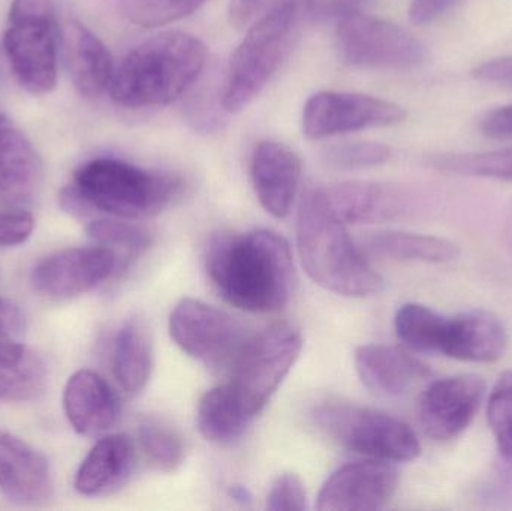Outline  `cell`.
Listing matches in <instances>:
<instances>
[{"label": "cell", "instance_id": "7bdbcfd3", "mask_svg": "<svg viewBox=\"0 0 512 511\" xmlns=\"http://www.w3.org/2000/svg\"><path fill=\"white\" fill-rule=\"evenodd\" d=\"M230 495L234 501L243 504V506H246V504L251 503L252 500L251 494H249L248 489L243 488V486H233V488L230 489Z\"/></svg>", "mask_w": 512, "mask_h": 511}, {"label": "cell", "instance_id": "5bb4252c", "mask_svg": "<svg viewBox=\"0 0 512 511\" xmlns=\"http://www.w3.org/2000/svg\"><path fill=\"white\" fill-rule=\"evenodd\" d=\"M399 473L390 462L367 459L345 465L328 477L318 495L321 511L384 509L396 494Z\"/></svg>", "mask_w": 512, "mask_h": 511}, {"label": "cell", "instance_id": "60d3db41", "mask_svg": "<svg viewBox=\"0 0 512 511\" xmlns=\"http://www.w3.org/2000/svg\"><path fill=\"white\" fill-rule=\"evenodd\" d=\"M26 327L20 306L0 297V339H17Z\"/></svg>", "mask_w": 512, "mask_h": 511}, {"label": "cell", "instance_id": "ba28073f", "mask_svg": "<svg viewBox=\"0 0 512 511\" xmlns=\"http://www.w3.org/2000/svg\"><path fill=\"white\" fill-rule=\"evenodd\" d=\"M303 341L297 327L277 323L248 339L233 363L230 384L256 417L277 392L300 356Z\"/></svg>", "mask_w": 512, "mask_h": 511}, {"label": "cell", "instance_id": "d6986e66", "mask_svg": "<svg viewBox=\"0 0 512 511\" xmlns=\"http://www.w3.org/2000/svg\"><path fill=\"white\" fill-rule=\"evenodd\" d=\"M137 447L126 434L99 440L75 474V489L84 497H105L128 483L135 470Z\"/></svg>", "mask_w": 512, "mask_h": 511}, {"label": "cell", "instance_id": "7402d4cb", "mask_svg": "<svg viewBox=\"0 0 512 511\" xmlns=\"http://www.w3.org/2000/svg\"><path fill=\"white\" fill-rule=\"evenodd\" d=\"M507 329L496 315L471 311L448 318L442 354L472 363H493L504 357Z\"/></svg>", "mask_w": 512, "mask_h": 511}, {"label": "cell", "instance_id": "1f68e13d", "mask_svg": "<svg viewBox=\"0 0 512 511\" xmlns=\"http://www.w3.org/2000/svg\"><path fill=\"white\" fill-rule=\"evenodd\" d=\"M87 234L98 245L107 246L113 251L120 249L128 255L141 254L152 245V236L146 228L126 222V219L113 218V216L93 219L87 225Z\"/></svg>", "mask_w": 512, "mask_h": 511}, {"label": "cell", "instance_id": "b9f144b4", "mask_svg": "<svg viewBox=\"0 0 512 511\" xmlns=\"http://www.w3.org/2000/svg\"><path fill=\"white\" fill-rule=\"evenodd\" d=\"M268 0H230L228 17L230 23L237 29H242L264 9Z\"/></svg>", "mask_w": 512, "mask_h": 511}, {"label": "cell", "instance_id": "484cf974", "mask_svg": "<svg viewBox=\"0 0 512 511\" xmlns=\"http://www.w3.org/2000/svg\"><path fill=\"white\" fill-rule=\"evenodd\" d=\"M254 419L230 383L209 390L198 405L197 423L201 435L221 446L239 440Z\"/></svg>", "mask_w": 512, "mask_h": 511}, {"label": "cell", "instance_id": "e0dca14e", "mask_svg": "<svg viewBox=\"0 0 512 511\" xmlns=\"http://www.w3.org/2000/svg\"><path fill=\"white\" fill-rule=\"evenodd\" d=\"M251 179L265 212L274 218H285L300 186V156L279 141H261L252 155Z\"/></svg>", "mask_w": 512, "mask_h": 511}, {"label": "cell", "instance_id": "f1b7e54d", "mask_svg": "<svg viewBox=\"0 0 512 511\" xmlns=\"http://www.w3.org/2000/svg\"><path fill=\"white\" fill-rule=\"evenodd\" d=\"M432 167L459 176L512 182V149L492 152L444 153L433 156Z\"/></svg>", "mask_w": 512, "mask_h": 511}, {"label": "cell", "instance_id": "836d02e7", "mask_svg": "<svg viewBox=\"0 0 512 511\" xmlns=\"http://www.w3.org/2000/svg\"><path fill=\"white\" fill-rule=\"evenodd\" d=\"M390 147L376 141H357L331 147L325 153V162L334 170H363L376 167L390 159Z\"/></svg>", "mask_w": 512, "mask_h": 511}, {"label": "cell", "instance_id": "d6a6232c", "mask_svg": "<svg viewBox=\"0 0 512 511\" xmlns=\"http://www.w3.org/2000/svg\"><path fill=\"white\" fill-rule=\"evenodd\" d=\"M487 419L499 452L512 459V371L499 378L490 393Z\"/></svg>", "mask_w": 512, "mask_h": 511}, {"label": "cell", "instance_id": "6da1fadb", "mask_svg": "<svg viewBox=\"0 0 512 511\" xmlns=\"http://www.w3.org/2000/svg\"><path fill=\"white\" fill-rule=\"evenodd\" d=\"M206 269L222 299L243 311H279L294 293L291 248L273 231H218L207 245Z\"/></svg>", "mask_w": 512, "mask_h": 511}, {"label": "cell", "instance_id": "83f0119b", "mask_svg": "<svg viewBox=\"0 0 512 511\" xmlns=\"http://www.w3.org/2000/svg\"><path fill=\"white\" fill-rule=\"evenodd\" d=\"M448 318L418 303H406L397 311L394 327L399 341L414 353H441Z\"/></svg>", "mask_w": 512, "mask_h": 511}, {"label": "cell", "instance_id": "d4e9b609", "mask_svg": "<svg viewBox=\"0 0 512 511\" xmlns=\"http://www.w3.org/2000/svg\"><path fill=\"white\" fill-rule=\"evenodd\" d=\"M45 384L47 366L41 356L15 339H0V401H32Z\"/></svg>", "mask_w": 512, "mask_h": 511}, {"label": "cell", "instance_id": "74e56055", "mask_svg": "<svg viewBox=\"0 0 512 511\" xmlns=\"http://www.w3.org/2000/svg\"><path fill=\"white\" fill-rule=\"evenodd\" d=\"M474 77L483 83L498 84L512 89V54L481 63L474 69Z\"/></svg>", "mask_w": 512, "mask_h": 511}, {"label": "cell", "instance_id": "4316f807", "mask_svg": "<svg viewBox=\"0 0 512 511\" xmlns=\"http://www.w3.org/2000/svg\"><path fill=\"white\" fill-rule=\"evenodd\" d=\"M363 252L372 257L397 261L448 263L459 257V246L441 237L406 231H381L364 242Z\"/></svg>", "mask_w": 512, "mask_h": 511}, {"label": "cell", "instance_id": "ac0fdd59", "mask_svg": "<svg viewBox=\"0 0 512 511\" xmlns=\"http://www.w3.org/2000/svg\"><path fill=\"white\" fill-rule=\"evenodd\" d=\"M62 39L66 69L75 90L87 99H98L110 92L116 68L104 42L75 20L65 24Z\"/></svg>", "mask_w": 512, "mask_h": 511}, {"label": "cell", "instance_id": "5b68a950", "mask_svg": "<svg viewBox=\"0 0 512 511\" xmlns=\"http://www.w3.org/2000/svg\"><path fill=\"white\" fill-rule=\"evenodd\" d=\"M298 3L283 0L265 12L234 51L225 78L222 107L243 110L264 90L288 56L297 30Z\"/></svg>", "mask_w": 512, "mask_h": 511}, {"label": "cell", "instance_id": "2e32d148", "mask_svg": "<svg viewBox=\"0 0 512 511\" xmlns=\"http://www.w3.org/2000/svg\"><path fill=\"white\" fill-rule=\"evenodd\" d=\"M53 491L45 456L20 438L0 432V492L17 506L36 507L48 503Z\"/></svg>", "mask_w": 512, "mask_h": 511}, {"label": "cell", "instance_id": "7c38bea8", "mask_svg": "<svg viewBox=\"0 0 512 511\" xmlns=\"http://www.w3.org/2000/svg\"><path fill=\"white\" fill-rule=\"evenodd\" d=\"M117 264L116 252L107 246L62 249L33 267L30 282L48 299H72L110 278Z\"/></svg>", "mask_w": 512, "mask_h": 511}, {"label": "cell", "instance_id": "603a6c76", "mask_svg": "<svg viewBox=\"0 0 512 511\" xmlns=\"http://www.w3.org/2000/svg\"><path fill=\"white\" fill-rule=\"evenodd\" d=\"M42 183V161L21 132L0 128V201L11 206L30 203Z\"/></svg>", "mask_w": 512, "mask_h": 511}, {"label": "cell", "instance_id": "30bf717a", "mask_svg": "<svg viewBox=\"0 0 512 511\" xmlns=\"http://www.w3.org/2000/svg\"><path fill=\"white\" fill-rule=\"evenodd\" d=\"M170 333L183 353L209 366L234 363L248 342L240 321L195 299L177 303L170 315Z\"/></svg>", "mask_w": 512, "mask_h": 511}, {"label": "cell", "instance_id": "f546056e", "mask_svg": "<svg viewBox=\"0 0 512 511\" xmlns=\"http://www.w3.org/2000/svg\"><path fill=\"white\" fill-rule=\"evenodd\" d=\"M138 443L147 461L159 471L171 473L182 465L185 446L182 438L167 426L147 420L138 429Z\"/></svg>", "mask_w": 512, "mask_h": 511}, {"label": "cell", "instance_id": "4dcf8cb0", "mask_svg": "<svg viewBox=\"0 0 512 511\" xmlns=\"http://www.w3.org/2000/svg\"><path fill=\"white\" fill-rule=\"evenodd\" d=\"M206 0H117L126 20L141 27L176 23L197 11Z\"/></svg>", "mask_w": 512, "mask_h": 511}, {"label": "cell", "instance_id": "ab89813d", "mask_svg": "<svg viewBox=\"0 0 512 511\" xmlns=\"http://www.w3.org/2000/svg\"><path fill=\"white\" fill-rule=\"evenodd\" d=\"M457 2L460 0H412L409 6V17L415 24L432 23L445 12L450 11Z\"/></svg>", "mask_w": 512, "mask_h": 511}, {"label": "cell", "instance_id": "d590c367", "mask_svg": "<svg viewBox=\"0 0 512 511\" xmlns=\"http://www.w3.org/2000/svg\"><path fill=\"white\" fill-rule=\"evenodd\" d=\"M35 228V219L24 210H0V246L26 242Z\"/></svg>", "mask_w": 512, "mask_h": 511}, {"label": "cell", "instance_id": "7a4b0ae2", "mask_svg": "<svg viewBox=\"0 0 512 511\" xmlns=\"http://www.w3.org/2000/svg\"><path fill=\"white\" fill-rule=\"evenodd\" d=\"M297 246L307 275L331 293L367 297L384 288V279L355 245L321 186H309L301 195Z\"/></svg>", "mask_w": 512, "mask_h": 511}, {"label": "cell", "instance_id": "8d00e7d4", "mask_svg": "<svg viewBox=\"0 0 512 511\" xmlns=\"http://www.w3.org/2000/svg\"><path fill=\"white\" fill-rule=\"evenodd\" d=\"M369 0H306V11L315 20H342Z\"/></svg>", "mask_w": 512, "mask_h": 511}, {"label": "cell", "instance_id": "ee69618b", "mask_svg": "<svg viewBox=\"0 0 512 511\" xmlns=\"http://www.w3.org/2000/svg\"><path fill=\"white\" fill-rule=\"evenodd\" d=\"M9 125L8 120L5 119V117L0 114V128H3V126Z\"/></svg>", "mask_w": 512, "mask_h": 511}, {"label": "cell", "instance_id": "9c48e42d", "mask_svg": "<svg viewBox=\"0 0 512 511\" xmlns=\"http://www.w3.org/2000/svg\"><path fill=\"white\" fill-rule=\"evenodd\" d=\"M337 42L343 59L360 68L408 71L427 57L423 42L411 32L360 11L339 20Z\"/></svg>", "mask_w": 512, "mask_h": 511}, {"label": "cell", "instance_id": "3957f363", "mask_svg": "<svg viewBox=\"0 0 512 511\" xmlns=\"http://www.w3.org/2000/svg\"><path fill=\"white\" fill-rule=\"evenodd\" d=\"M207 50L197 36L164 32L135 47L114 71L110 95L125 108L171 104L200 78Z\"/></svg>", "mask_w": 512, "mask_h": 511}, {"label": "cell", "instance_id": "44dd1931", "mask_svg": "<svg viewBox=\"0 0 512 511\" xmlns=\"http://www.w3.org/2000/svg\"><path fill=\"white\" fill-rule=\"evenodd\" d=\"M355 369L367 389L390 398L406 395L430 375L426 365L399 348L385 345L357 348Z\"/></svg>", "mask_w": 512, "mask_h": 511}, {"label": "cell", "instance_id": "ffe728a7", "mask_svg": "<svg viewBox=\"0 0 512 511\" xmlns=\"http://www.w3.org/2000/svg\"><path fill=\"white\" fill-rule=\"evenodd\" d=\"M63 404L72 428L87 437L105 434L119 419L116 393L101 375L87 369L69 378Z\"/></svg>", "mask_w": 512, "mask_h": 511}, {"label": "cell", "instance_id": "277c9868", "mask_svg": "<svg viewBox=\"0 0 512 511\" xmlns=\"http://www.w3.org/2000/svg\"><path fill=\"white\" fill-rule=\"evenodd\" d=\"M95 213L113 218H150L167 209L183 192L176 174L144 170L116 158H96L81 165L72 183Z\"/></svg>", "mask_w": 512, "mask_h": 511}, {"label": "cell", "instance_id": "8992f818", "mask_svg": "<svg viewBox=\"0 0 512 511\" xmlns=\"http://www.w3.org/2000/svg\"><path fill=\"white\" fill-rule=\"evenodd\" d=\"M57 35L51 0H12L3 47L15 78L30 95H48L56 87Z\"/></svg>", "mask_w": 512, "mask_h": 511}, {"label": "cell", "instance_id": "cb8c5ba5", "mask_svg": "<svg viewBox=\"0 0 512 511\" xmlns=\"http://www.w3.org/2000/svg\"><path fill=\"white\" fill-rule=\"evenodd\" d=\"M153 369V342L143 318L123 324L114 342L113 371L117 383L128 395H138L149 383Z\"/></svg>", "mask_w": 512, "mask_h": 511}, {"label": "cell", "instance_id": "52a82bcc", "mask_svg": "<svg viewBox=\"0 0 512 511\" xmlns=\"http://www.w3.org/2000/svg\"><path fill=\"white\" fill-rule=\"evenodd\" d=\"M318 428L333 443L375 461L411 462L421 453L415 432L402 420L354 405H324L313 414Z\"/></svg>", "mask_w": 512, "mask_h": 511}, {"label": "cell", "instance_id": "9a60e30c", "mask_svg": "<svg viewBox=\"0 0 512 511\" xmlns=\"http://www.w3.org/2000/svg\"><path fill=\"white\" fill-rule=\"evenodd\" d=\"M334 210L346 224H376L412 215L415 192L403 186L376 182H343L327 189Z\"/></svg>", "mask_w": 512, "mask_h": 511}, {"label": "cell", "instance_id": "e575fe53", "mask_svg": "<svg viewBox=\"0 0 512 511\" xmlns=\"http://www.w3.org/2000/svg\"><path fill=\"white\" fill-rule=\"evenodd\" d=\"M307 507L306 489L300 477L285 473L271 485L267 509L271 511H303Z\"/></svg>", "mask_w": 512, "mask_h": 511}, {"label": "cell", "instance_id": "f35d334b", "mask_svg": "<svg viewBox=\"0 0 512 511\" xmlns=\"http://www.w3.org/2000/svg\"><path fill=\"white\" fill-rule=\"evenodd\" d=\"M481 131L498 140H512V104L487 113L481 120Z\"/></svg>", "mask_w": 512, "mask_h": 511}, {"label": "cell", "instance_id": "8fae6325", "mask_svg": "<svg viewBox=\"0 0 512 511\" xmlns=\"http://www.w3.org/2000/svg\"><path fill=\"white\" fill-rule=\"evenodd\" d=\"M406 119L399 104L349 92H318L303 110V131L310 140H322L346 132L399 125Z\"/></svg>", "mask_w": 512, "mask_h": 511}, {"label": "cell", "instance_id": "4fadbf2b", "mask_svg": "<svg viewBox=\"0 0 512 511\" xmlns=\"http://www.w3.org/2000/svg\"><path fill=\"white\" fill-rule=\"evenodd\" d=\"M486 393L483 378L456 375L430 384L418 402V420L427 437L448 441L468 429Z\"/></svg>", "mask_w": 512, "mask_h": 511}]
</instances>
